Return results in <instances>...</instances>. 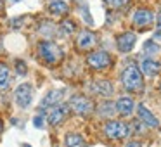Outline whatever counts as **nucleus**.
I'll use <instances>...</instances> for the list:
<instances>
[{"label": "nucleus", "mask_w": 161, "mask_h": 147, "mask_svg": "<svg viewBox=\"0 0 161 147\" xmlns=\"http://www.w3.org/2000/svg\"><path fill=\"white\" fill-rule=\"evenodd\" d=\"M2 128H4V123H2V119H0V132H2Z\"/></svg>", "instance_id": "obj_28"}, {"label": "nucleus", "mask_w": 161, "mask_h": 147, "mask_svg": "<svg viewBox=\"0 0 161 147\" xmlns=\"http://www.w3.org/2000/svg\"><path fill=\"white\" fill-rule=\"evenodd\" d=\"M68 11H69V7L64 0H52L49 4V12L52 16H64L68 14Z\"/></svg>", "instance_id": "obj_15"}, {"label": "nucleus", "mask_w": 161, "mask_h": 147, "mask_svg": "<svg viewBox=\"0 0 161 147\" xmlns=\"http://www.w3.org/2000/svg\"><path fill=\"white\" fill-rule=\"evenodd\" d=\"M11 83V73H9V68L5 64L0 63V90H5Z\"/></svg>", "instance_id": "obj_18"}, {"label": "nucleus", "mask_w": 161, "mask_h": 147, "mask_svg": "<svg viewBox=\"0 0 161 147\" xmlns=\"http://www.w3.org/2000/svg\"><path fill=\"white\" fill-rule=\"evenodd\" d=\"M64 145L66 147H85L83 137L78 135V133H68L66 139H64Z\"/></svg>", "instance_id": "obj_17"}, {"label": "nucleus", "mask_w": 161, "mask_h": 147, "mask_svg": "<svg viewBox=\"0 0 161 147\" xmlns=\"http://www.w3.org/2000/svg\"><path fill=\"white\" fill-rule=\"evenodd\" d=\"M54 30H56V26L50 24V23H42V24H40V33L45 35V36H54V35H56Z\"/></svg>", "instance_id": "obj_21"}, {"label": "nucleus", "mask_w": 161, "mask_h": 147, "mask_svg": "<svg viewBox=\"0 0 161 147\" xmlns=\"http://www.w3.org/2000/svg\"><path fill=\"white\" fill-rule=\"evenodd\" d=\"M144 50H146L147 54H156V52H159V45H156V42L149 40V42H146V45H144Z\"/></svg>", "instance_id": "obj_23"}, {"label": "nucleus", "mask_w": 161, "mask_h": 147, "mask_svg": "<svg viewBox=\"0 0 161 147\" xmlns=\"http://www.w3.org/2000/svg\"><path fill=\"white\" fill-rule=\"evenodd\" d=\"M139 118L142 119V123L146 126H151V128H158V126H159L158 118L146 107V106H139Z\"/></svg>", "instance_id": "obj_13"}, {"label": "nucleus", "mask_w": 161, "mask_h": 147, "mask_svg": "<svg viewBox=\"0 0 161 147\" xmlns=\"http://www.w3.org/2000/svg\"><path fill=\"white\" fill-rule=\"evenodd\" d=\"M68 111H69V107H68L66 104L52 106V107H50V111H49V116H47V119H49V125H50V126H59L61 123L66 119Z\"/></svg>", "instance_id": "obj_7"}, {"label": "nucleus", "mask_w": 161, "mask_h": 147, "mask_svg": "<svg viewBox=\"0 0 161 147\" xmlns=\"http://www.w3.org/2000/svg\"><path fill=\"white\" fill-rule=\"evenodd\" d=\"M140 73L146 74V76H156V74L161 73V63L154 59H144L140 63Z\"/></svg>", "instance_id": "obj_11"}, {"label": "nucleus", "mask_w": 161, "mask_h": 147, "mask_svg": "<svg viewBox=\"0 0 161 147\" xmlns=\"http://www.w3.org/2000/svg\"><path fill=\"white\" fill-rule=\"evenodd\" d=\"M14 99H16V104L19 107H28L33 101V88L30 83H21L14 92Z\"/></svg>", "instance_id": "obj_6"}, {"label": "nucleus", "mask_w": 161, "mask_h": 147, "mask_svg": "<svg viewBox=\"0 0 161 147\" xmlns=\"http://www.w3.org/2000/svg\"><path fill=\"white\" fill-rule=\"evenodd\" d=\"M87 63L94 69H106V68L111 66V56L106 50H97V52H92L87 57Z\"/></svg>", "instance_id": "obj_5"}, {"label": "nucleus", "mask_w": 161, "mask_h": 147, "mask_svg": "<svg viewBox=\"0 0 161 147\" xmlns=\"http://www.w3.org/2000/svg\"><path fill=\"white\" fill-rule=\"evenodd\" d=\"M63 97H64V90H50L49 94L43 97V101L40 102V106H42V107H52V106L61 104Z\"/></svg>", "instance_id": "obj_14"}, {"label": "nucleus", "mask_w": 161, "mask_h": 147, "mask_svg": "<svg viewBox=\"0 0 161 147\" xmlns=\"http://www.w3.org/2000/svg\"><path fill=\"white\" fill-rule=\"evenodd\" d=\"M99 112H101V116H113L116 112V107L111 102H102L101 107H99Z\"/></svg>", "instance_id": "obj_20"}, {"label": "nucleus", "mask_w": 161, "mask_h": 147, "mask_svg": "<svg viewBox=\"0 0 161 147\" xmlns=\"http://www.w3.org/2000/svg\"><path fill=\"white\" fill-rule=\"evenodd\" d=\"M59 30H61V33L63 35H73L75 33V30H76V24H75L71 19H64L63 23H61V26H59Z\"/></svg>", "instance_id": "obj_19"}, {"label": "nucleus", "mask_w": 161, "mask_h": 147, "mask_svg": "<svg viewBox=\"0 0 161 147\" xmlns=\"http://www.w3.org/2000/svg\"><path fill=\"white\" fill-rule=\"evenodd\" d=\"M38 54L47 64H57L61 59H63V50H61L59 45H56L54 42H42L38 45Z\"/></svg>", "instance_id": "obj_2"}, {"label": "nucleus", "mask_w": 161, "mask_h": 147, "mask_svg": "<svg viewBox=\"0 0 161 147\" xmlns=\"http://www.w3.org/2000/svg\"><path fill=\"white\" fill-rule=\"evenodd\" d=\"M54 147H59V145H54Z\"/></svg>", "instance_id": "obj_30"}, {"label": "nucleus", "mask_w": 161, "mask_h": 147, "mask_svg": "<svg viewBox=\"0 0 161 147\" xmlns=\"http://www.w3.org/2000/svg\"><path fill=\"white\" fill-rule=\"evenodd\" d=\"M26 64L23 61H16V73L18 74H26Z\"/></svg>", "instance_id": "obj_24"}, {"label": "nucleus", "mask_w": 161, "mask_h": 147, "mask_svg": "<svg viewBox=\"0 0 161 147\" xmlns=\"http://www.w3.org/2000/svg\"><path fill=\"white\" fill-rule=\"evenodd\" d=\"M104 132H106V135H108L109 139L121 140V139H125V137L128 135V126H126L123 121L113 119V121H108L104 125Z\"/></svg>", "instance_id": "obj_4"}, {"label": "nucleus", "mask_w": 161, "mask_h": 147, "mask_svg": "<svg viewBox=\"0 0 161 147\" xmlns=\"http://www.w3.org/2000/svg\"><path fill=\"white\" fill-rule=\"evenodd\" d=\"M68 107L80 116H88L94 111V102H92L90 99H87L85 95H75V97H71Z\"/></svg>", "instance_id": "obj_3"}, {"label": "nucleus", "mask_w": 161, "mask_h": 147, "mask_svg": "<svg viewBox=\"0 0 161 147\" xmlns=\"http://www.w3.org/2000/svg\"><path fill=\"white\" fill-rule=\"evenodd\" d=\"M135 42H137L135 33L126 31V33H121V35H118V38H116V47H118L119 52L126 54V52H132V50H133V47H135Z\"/></svg>", "instance_id": "obj_8"}, {"label": "nucleus", "mask_w": 161, "mask_h": 147, "mask_svg": "<svg viewBox=\"0 0 161 147\" xmlns=\"http://www.w3.org/2000/svg\"><path fill=\"white\" fill-rule=\"evenodd\" d=\"M159 88H161V87H159Z\"/></svg>", "instance_id": "obj_31"}, {"label": "nucleus", "mask_w": 161, "mask_h": 147, "mask_svg": "<svg viewBox=\"0 0 161 147\" xmlns=\"http://www.w3.org/2000/svg\"><path fill=\"white\" fill-rule=\"evenodd\" d=\"M92 90H94L95 94L102 95V97H109V95L113 94V87H111V83H109V81H104V80L92 83Z\"/></svg>", "instance_id": "obj_16"}, {"label": "nucleus", "mask_w": 161, "mask_h": 147, "mask_svg": "<svg viewBox=\"0 0 161 147\" xmlns=\"http://www.w3.org/2000/svg\"><path fill=\"white\" fill-rule=\"evenodd\" d=\"M114 107H116V112H119L121 116H125V118H126V116H130L133 112L135 104H133V101L130 97H121V99L116 101Z\"/></svg>", "instance_id": "obj_12"}, {"label": "nucleus", "mask_w": 161, "mask_h": 147, "mask_svg": "<svg viewBox=\"0 0 161 147\" xmlns=\"http://www.w3.org/2000/svg\"><path fill=\"white\" fill-rule=\"evenodd\" d=\"M125 147H142V145H140L139 142H128V144H126Z\"/></svg>", "instance_id": "obj_27"}, {"label": "nucleus", "mask_w": 161, "mask_h": 147, "mask_svg": "<svg viewBox=\"0 0 161 147\" xmlns=\"http://www.w3.org/2000/svg\"><path fill=\"white\" fill-rule=\"evenodd\" d=\"M156 18H158V33L161 35V9H159V12H158Z\"/></svg>", "instance_id": "obj_26"}, {"label": "nucleus", "mask_w": 161, "mask_h": 147, "mask_svg": "<svg viewBox=\"0 0 161 147\" xmlns=\"http://www.w3.org/2000/svg\"><path fill=\"white\" fill-rule=\"evenodd\" d=\"M104 4L109 5L111 9H119V7L128 4V0H104Z\"/></svg>", "instance_id": "obj_22"}, {"label": "nucleus", "mask_w": 161, "mask_h": 147, "mask_svg": "<svg viewBox=\"0 0 161 147\" xmlns=\"http://www.w3.org/2000/svg\"><path fill=\"white\" fill-rule=\"evenodd\" d=\"M95 43H97V36H95V33L87 31V30H83V31L78 33V36H76V47L80 50H90Z\"/></svg>", "instance_id": "obj_9"}, {"label": "nucleus", "mask_w": 161, "mask_h": 147, "mask_svg": "<svg viewBox=\"0 0 161 147\" xmlns=\"http://www.w3.org/2000/svg\"><path fill=\"white\" fill-rule=\"evenodd\" d=\"M154 21V12L149 9H137L133 12V24L135 26H149Z\"/></svg>", "instance_id": "obj_10"}, {"label": "nucleus", "mask_w": 161, "mask_h": 147, "mask_svg": "<svg viewBox=\"0 0 161 147\" xmlns=\"http://www.w3.org/2000/svg\"><path fill=\"white\" fill-rule=\"evenodd\" d=\"M33 125H35L36 128H43V125H45L43 116H35V118H33Z\"/></svg>", "instance_id": "obj_25"}, {"label": "nucleus", "mask_w": 161, "mask_h": 147, "mask_svg": "<svg viewBox=\"0 0 161 147\" xmlns=\"http://www.w3.org/2000/svg\"><path fill=\"white\" fill-rule=\"evenodd\" d=\"M121 81H123V87L128 92H140L144 88L142 73H140V69L135 64H128V66L123 69Z\"/></svg>", "instance_id": "obj_1"}, {"label": "nucleus", "mask_w": 161, "mask_h": 147, "mask_svg": "<svg viewBox=\"0 0 161 147\" xmlns=\"http://www.w3.org/2000/svg\"><path fill=\"white\" fill-rule=\"evenodd\" d=\"M9 2H19V0H9Z\"/></svg>", "instance_id": "obj_29"}]
</instances>
